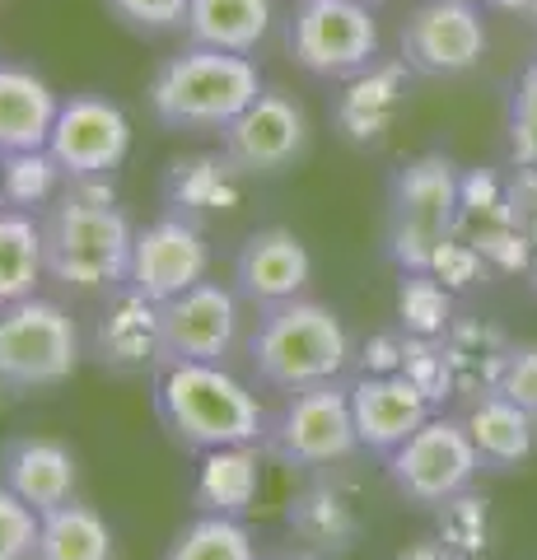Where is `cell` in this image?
<instances>
[{
  "label": "cell",
  "mask_w": 537,
  "mask_h": 560,
  "mask_svg": "<svg viewBox=\"0 0 537 560\" xmlns=\"http://www.w3.org/2000/svg\"><path fill=\"white\" fill-rule=\"evenodd\" d=\"M528 285H533V294H537V257H533V267H528Z\"/></svg>",
  "instance_id": "cell-44"
},
{
  "label": "cell",
  "mask_w": 537,
  "mask_h": 560,
  "mask_svg": "<svg viewBox=\"0 0 537 560\" xmlns=\"http://www.w3.org/2000/svg\"><path fill=\"white\" fill-rule=\"evenodd\" d=\"M57 183H61V168L47 150L0 154V191H5V206H14V210L47 206L57 197Z\"/></svg>",
  "instance_id": "cell-30"
},
{
  "label": "cell",
  "mask_w": 537,
  "mask_h": 560,
  "mask_svg": "<svg viewBox=\"0 0 537 560\" xmlns=\"http://www.w3.org/2000/svg\"><path fill=\"white\" fill-rule=\"evenodd\" d=\"M314 280V257H308L304 238L285 230V224H267L253 230L234 253V294L253 308H276L300 300Z\"/></svg>",
  "instance_id": "cell-15"
},
{
  "label": "cell",
  "mask_w": 537,
  "mask_h": 560,
  "mask_svg": "<svg viewBox=\"0 0 537 560\" xmlns=\"http://www.w3.org/2000/svg\"><path fill=\"white\" fill-rule=\"evenodd\" d=\"M57 113L61 98L38 70L0 61V154L47 150Z\"/></svg>",
  "instance_id": "cell-18"
},
{
  "label": "cell",
  "mask_w": 537,
  "mask_h": 560,
  "mask_svg": "<svg viewBox=\"0 0 537 560\" xmlns=\"http://www.w3.org/2000/svg\"><path fill=\"white\" fill-rule=\"evenodd\" d=\"M463 425L481 453V467L510 471L518 463H528V453L537 448V416H528L505 393H477Z\"/></svg>",
  "instance_id": "cell-20"
},
{
  "label": "cell",
  "mask_w": 537,
  "mask_h": 560,
  "mask_svg": "<svg viewBox=\"0 0 537 560\" xmlns=\"http://www.w3.org/2000/svg\"><path fill=\"white\" fill-rule=\"evenodd\" d=\"M524 230H528V243H533V248H537V215H533V220L524 224Z\"/></svg>",
  "instance_id": "cell-43"
},
{
  "label": "cell",
  "mask_w": 537,
  "mask_h": 560,
  "mask_svg": "<svg viewBox=\"0 0 537 560\" xmlns=\"http://www.w3.org/2000/svg\"><path fill=\"white\" fill-rule=\"evenodd\" d=\"M150 113L168 131L220 136L230 121L262 94V70L253 57L187 43L160 61L150 75Z\"/></svg>",
  "instance_id": "cell-3"
},
{
  "label": "cell",
  "mask_w": 537,
  "mask_h": 560,
  "mask_svg": "<svg viewBox=\"0 0 537 560\" xmlns=\"http://www.w3.org/2000/svg\"><path fill=\"white\" fill-rule=\"evenodd\" d=\"M388 481L397 486V495L421 510H440L444 500L463 495L472 477L481 471V453L472 444L463 420L448 416H430L411 440L388 453Z\"/></svg>",
  "instance_id": "cell-9"
},
{
  "label": "cell",
  "mask_w": 537,
  "mask_h": 560,
  "mask_svg": "<svg viewBox=\"0 0 537 560\" xmlns=\"http://www.w3.org/2000/svg\"><path fill=\"white\" fill-rule=\"evenodd\" d=\"M271 560H327V556H271Z\"/></svg>",
  "instance_id": "cell-45"
},
{
  "label": "cell",
  "mask_w": 537,
  "mask_h": 560,
  "mask_svg": "<svg viewBox=\"0 0 537 560\" xmlns=\"http://www.w3.org/2000/svg\"><path fill=\"white\" fill-rule=\"evenodd\" d=\"M43 276H47L43 224L33 220V210L0 206V308L38 294Z\"/></svg>",
  "instance_id": "cell-25"
},
{
  "label": "cell",
  "mask_w": 537,
  "mask_h": 560,
  "mask_svg": "<svg viewBox=\"0 0 537 560\" xmlns=\"http://www.w3.org/2000/svg\"><path fill=\"white\" fill-rule=\"evenodd\" d=\"M495 10H510V14H528V20H537V0H491Z\"/></svg>",
  "instance_id": "cell-42"
},
{
  "label": "cell",
  "mask_w": 537,
  "mask_h": 560,
  "mask_svg": "<svg viewBox=\"0 0 537 560\" xmlns=\"http://www.w3.org/2000/svg\"><path fill=\"white\" fill-rule=\"evenodd\" d=\"M487 43V14L477 0H421L402 24V61L430 80H454L477 70Z\"/></svg>",
  "instance_id": "cell-11"
},
{
  "label": "cell",
  "mask_w": 537,
  "mask_h": 560,
  "mask_svg": "<svg viewBox=\"0 0 537 560\" xmlns=\"http://www.w3.org/2000/svg\"><path fill=\"white\" fill-rule=\"evenodd\" d=\"M444 350H448V360H454L458 393L477 397V393L500 388V374H505V364H510L514 341L491 323H454L444 331Z\"/></svg>",
  "instance_id": "cell-27"
},
{
  "label": "cell",
  "mask_w": 537,
  "mask_h": 560,
  "mask_svg": "<svg viewBox=\"0 0 537 560\" xmlns=\"http://www.w3.org/2000/svg\"><path fill=\"white\" fill-rule=\"evenodd\" d=\"M271 28V0H192L187 5L183 38L215 51L253 57Z\"/></svg>",
  "instance_id": "cell-22"
},
{
  "label": "cell",
  "mask_w": 537,
  "mask_h": 560,
  "mask_svg": "<svg viewBox=\"0 0 537 560\" xmlns=\"http://www.w3.org/2000/svg\"><path fill=\"white\" fill-rule=\"evenodd\" d=\"M187 5L192 0H108L113 20L131 28L136 38H164V33H183Z\"/></svg>",
  "instance_id": "cell-35"
},
{
  "label": "cell",
  "mask_w": 537,
  "mask_h": 560,
  "mask_svg": "<svg viewBox=\"0 0 537 560\" xmlns=\"http://www.w3.org/2000/svg\"><path fill=\"white\" fill-rule=\"evenodd\" d=\"M505 131H510V160L537 168V61L518 70V80L510 90Z\"/></svg>",
  "instance_id": "cell-34"
},
{
  "label": "cell",
  "mask_w": 537,
  "mask_h": 560,
  "mask_svg": "<svg viewBox=\"0 0 537 560\" xmlns=\"http://www.w3.org/2000/svg\"><path fill=\"white\" fill-rule=\"evenodd\" d=\"M505 197H510V210L518 224H528L537 215V168L528 164H514V178L505 183Z\"/></svg>",
  "instance_id": "cell-40"
},
{
  "label": "cell",
  "mask_w": 537,
  "mask_h": 560,
  "mask_svg": "<svg viewBox=\"0 0 537 560\" xmlns=\"http://www.w3.org/2000/svg\"><path fill=\"white\" fill-rule=\"evenodd\" d=\"M262 444H230V448H211L197 463V481H192V504L197 514H230L244 518L257 495H262Z\"/></svg>",
  "instance_id": "cell-19"
},
{
  "label": "cell",
  "mask_w": 537,
  "mask_h": 560,
  "mask_svg": "<svg viewBox=\"0 0 537 560\" xmlns=\"http://www.w3.org/2000/svg\"><path fill=\"white\" fill-rule=\"evenodd\" d=\"M308 150V117L281 90H262L230 127L220 131V154L234 164V173L248 178H271L300 164Z\"/></svg>",
  "instance_id": "cell-13"
},
{
  "label": "cell",
  "mask_w": 537,
  "mask_h": 560,
  "mask_svg": "<svg viewBox=\"0 0 537 560\" xmlns=\"http://www.w3.org/2000/svg\"><path fill=\"white\" fill-rule=\"evenodd\" d=\"M495 393H505L528 416H537V346H514L510 350V364H505V374H500Z\"/></svg>",
  "instance_id": "cell-38"
},
{
  "label": "cell",
  "mask_w": 537,
  "mask_h": 560,
  "mask_svg": "<svg viewBox=\"0 0 537 560\" xmlns=\"http://www.w3.org/2000/svg\"><path fill=\"white\" fill-rule=\"evenodd\" d=\"M43 514L24 504L10 486H0V560H33Z\"/></svg>",
  "instance_id": "cell-36"
},
{
  "label": "cell",
  "mask_w": 537,
  "mask_h": 560,
  "mask_svg": "<svg viewBox=\"0 0 537 560\" xmlns=\"http://www.w3.org/2000/svg\"><path fill=\"white\" fill-rule=\"evenodd\" d=\"M285 47L318 80H355L378 61V20L365 0H294Z\"/></svg>",
  "instance_id": "cell-8"
},
{
  "label": "cell",
  "mask_w": 537,
  "mask_h": 560,
  "mask_svg": "<svg viewBox=\"0 0 537 560\" xmlns=\"http://www.w3.org/2000/svg\"><path fill=\"white\" fill-rule=\"evenodd\" d=\"M0 206H5V191H0Z\"/></svg>",
  "instance_id": "cell-47"
},
{
  "label": "cell",
  "mask_w": 537,
  "mask_h": 560,
  "mask_svg": "<svg viewBox=\"0 0 537 560\" xmlns=\"http://www.w3.org/2000/svg\"><path fill=\"white\" fill-rule=\"evenodd\" d=\"M360 448L355 411H351V383H314V388L285 393L281 411H271L262 453L281 467L323 471L346 463Z\"/></svg>",
  "instance_id": "cell-7"
},
{
  "label": "cell",
  "mask_w": 537,
  "mask_h": 560,
  "mask_svg": "<svg viewBox=\"0 0 537 560\" xmlns=\"http://www.w3.org/2000/svg\"><path fill=\"white\" fill-rule=\"evenodd\" d=\"M397 374H407L435 407L458 393V374H454V360H448V350H444V337H407L402 370Z\"/></svg>",
  "instance_id": "cell-32"
},
{
  "label": "cell",
  "mask_w": 537,
  "mask_h": 560,
  "mask_svg": "<svg viewBox=\"0 0 537 560\" xmlns=\"http://www.w3.org/2000/svg\"><path fill=\"white\" fill-rule=\"evenodd\" d=\"M75 453L43 440V434H14V440L0 444V486H10L24 504H33L38 514L57 510V504L75 500Z\"/></svg>",
  "instance_id": "cell-17"
},
{
  "label": "cell",
  "mask_w": 537,
  "mask_h": 560,
  "mask_svg": "<svg viewBox=\"0 0 537 560\" xmlns=\"http://www.w3.org/2000/svg\"><path fill=\"white\" fill-rule=\"evenodd\" d=\"M351 411H355L360 448L388 458L425 425L435 401L416 388L407 374H360L351 383Z\"/></svg>",
  "instance_id": "cell-16"
},
{
  "label": "cell",
  "mask_w": 537,
  "mask_h": 560,
  "mask_svg": "<svg viewBox=\"0 0 537 560\" xmlns=\"http://www.w3.org/2000/svg\"><path fill=\"white\" fill-rule=\"evenodd\" d=\"M33 560H113V528L94 504L66 500L43 514Z\"/></svg>",
  "instance_id": "cell-26"
},
{
  "label": "cell",
  "mask_w": 537,
  "mask_h": 560,
  "mask_svg": "<svg viewBox=\"0 0 537 560\" xmlns=\"http://www.w3.org/2000/svg\"><path fill=\"white\" fill-rule=\"evenodd\" d=\"M154 416L173 444L211 453L230 444H262L271 411L248 383H238L224 364H173L154 370Z\"/></svg>",
  "instance_id": "cell-2"
},
{
  "label": "cell",
  "mask_w": 537,
  "mask_h": 560,
  "mask_svg": "<svg viewBox=\"0 0 537 560\" xmlns=\"http://www.w3.org/2000/svg\"><path fill=\"white\" fill-rule=\"evenodd\" d=\"M365 5H384V0H365Z\"/></svg>",
  "instance_id": "cell-46"
},
{
  "label": "cell",
  "mask_w": 537,
  "mask_h": 560,
  "mask_svg": "<svg viewBox=\"0 0 537 560\" xmlns=\"http://www.w3.org/2000/svg\"><path fill=\"white\" fill-rule=\"evenodd\" d=\"M43 257L47 276L66 290L98 294V290H122L131 271L136 230L113 201L108 178L71 183L66 191L47 201L43 210Z\"/></svg>",
  "instance_id": "cell-1"
},
{
  "label": "cell",
  "mask_w": 537,
  "mask_h": 560,
  "mask_svg": "<svg viewBox=\"0 0 537 560\" xmlns=\"http://www.w3.org/2000/svg\"><path fill=\"white\" fill-rule=\"evenodd\" d=\"M397 323L407 337H444L454 327V290L430 271H402L397 280Z\"/></svg>",
  "instance_id": "cell-29"
},
{
  "label": "cell",
  "mask_w": 537,
  "mask_h": 560,
  "mask_svg": "<svg viewBox=\"0 0 537 560\" xmlns=\"http://www.w3.org/2000/svg\"><path fill=\"white\" fill-rule=\"evenodd\" d=\"M238 341V294L220 280L183 290L178 300L160 304L154 323V370L173 364H224Z\"/></svg>",
  "instance_id": "cell-10"
},
{
  "label": "cell",
  "mask_w": 537,
  "mask_h": 560,
  "mask_svg": "<svg viewBox=\"0 0 537 560\" xmlns=\"http://www.w3.org/2000/svg\"><path fill=\"white\" fill-rule=\"evenodd\" d=\"M430 276L440 280V285H448V290H472L481 276H487V257L477 253V243H467L463 234H454L444 243V248L430 257Z\"/></svg>",
  "instance_id": "cell-37"
},
{
  "label": "cell",
  "mask_w": 537,
  "mask_h": 560,
  "mask_svg": "<svg viewBox=\"0 0 537 560\" xmlns=\"http://www.w3.org/2000/svg\"><path fill=\"white\" fill-rule=\"evenodd\" d=\"M393 560H463V556H454V551H448L444 541L435 537V541H411V547H402Z\"/></svg>",
  "instance_id": "cell-41"
},
{
  "label": "cell",
  "mask_w": 537,
  "mask_h": 560,
  "mask_svg": "<svg viewBox=\"0 0 537 560\" xmlns=\"http://www.w3.org/2000/svg\"><path fill=\"white\" fill-rule=\"evenodd\" d=\"M211 267V248L197 230V220L187 215H164L136 230V248H131V271H127V290H136L150 304H168L183 290H192L206 280Z\"/></svg>",
  "instance_id": "cell-14"
},
{
  "label": "cell",
  "mask_w": 537,
  "mask_h": 560,
  "mask_svg": "<svg viewBox=\"0 0 537 560\" xmlns=\"http://www.w3.org/2000/svg\"><path fill=\"white\" fill-rule=\"evenodd\" d=\"M248 360L262 388L300 393L341 378V370L351 364V331L327 304L300 294L290 304L262 308L248 341Z\"/></svg>",
  "instance_id": "cell-4"
},
{
  "label": "cell",
  "mask_w": 537,
  "mask_h": 560,
  "mask_svg": "<svg viewBox=\"0 0 537 560\" xmlns=\"http://www.w3.org/2000/svg\"><path fill=\"white\" fill-rule=\"evenodd\" d=\"M402 80H407V61H397V66H370L365 75H355L351 94H346L341 108H337V121H341L346 140H355V145H370V140H378V136L393 127L397 103H402V94H407Z\"/></svg>",
  "instance_id": "cell-23"
},
{
  "label": "cell",
  "mask_w": 537,
  "mask_h": 560,
  "mask_svg": "<svg viewBox=\"0 0 537 560\" xmlns=\"http://www.w3.org/2000/svg\"><path fill=\"white\" fill-rule=\"evenodd\" d=\"M154 323H160V304L141 300L127 285L113 290V304L94 331V355L117 374L154 370Z\"/></svg>",
  "instance_id": "cell-21"
},
{
  "label": "cell",
  "mask_w": 537,
  "mask_h": 560,
  "mask_svg": "<svg viewBox=\"0 0 537 560\" xmlns=\"http://www.w3.org/2000/svg\"><path fill=\"white\" fill-rule=\"evenodd\" d=\"M402 350H407V331H374L360 364H365V374H397L402 370Z\"/></svg>",
  "instance_id": "cell-39"
},
{
  "label": "cell",
  "mask_w": 537,
  "mask_h": 560,
  "mask_svg": "<svg viewBox=\"0 0 537 560\" xmlns=\"http://www.w3.org/2000/svg\"><path fill=\"white\" fill-rule=\"evenodd\" d=\"M440 541L463 560L487 556L491 551V500L472 495V490L444 500L440 504Z\"/></svg>",
  "instance_id": "cell-31"
},
{
  "label": "cell",
  "mask_w": 537,
  "mask_h": 560,
  "mask_svg": "<svg viewBox=\"0 0 537 560\" xmlns=\"http://www.w3.org/2000/svg\"><path fill=\"white\" fill-rule=\"evenodd\" d=\"M164 560H257V547H253V533L244 528V518L197 514L168 541Z\"/></svg>",
  "instance_id": "cell-28"
},
{
  "label": "cell",
  "mask_w": 537,
  "mask_h": 560,
  "mask_svg": "<svg viewBox=\"0 0 537 560\" xmlns=\"http://www.w3.org/2000/svg\"><path fill=\"white\" fill-rule=\"evenodd\" d=\"M285 523L323 556H346L360 541V514L346 504L337 486H323V481L304 486L300 495L290 500Z\"/></svg>",
  "instance_id": "cell-24"
},
{
  "label": "cell",
  "mask_w": 537,
  "mask_h": 560,
  "mask_svg": "<svg viewBox=\"0 0 537 560\" xmlns=\"http://www.w3.org/2000/svg\"><path fill=\"white\" fill-rule=\"evenodd\" d=\"M230 178H234V164L224 160H192V164H178L173 168V187H168V201L178 206V215H183V206L187 210H197V206H220V201H230L234 191H230Z\"/></svg>",
  "instance_id": "cell-33"
},
{
  "label": "cell",
  "mask_w": 537,
  "mask_h": 560,
  "mask_svg": "<svg viewBox=\"0 0 537 560\" xmlns=\"http://www.w3.org/2000/svg\"><path fill=\"white\" fill-rule=\"evenodd\" d=\"M127 150H131V121L113 98H103V94L61 98L47 154L57 160L66 183L108 178L113 168H122Z\"/></svg>",
  "instance_id": "cell-12"
},
{
  "label": "cell",
  "mask_w": 537,
  "mask_h": 560,
  "mask_svg": "<svg viewBox=\"0 0 537 560\" xmlns=\"http://www.w3.org/2000/svg\"><path fill=\"white\" fill-rule=\"evenodd\" d=\"M463 215V173L448 154H416L388 183L384 253L397 271H430Z\"/></svg>",
  "instance_id": "cell-5"
},
{
  "label": "cell",
  "mask_w": 537,
  "mask_h": 560,
  "mask_svg": "<svg viewBox=\"0 0 537 560\" xmlns=\"http://www.w3.org/2000/svg\"><path fill=\"white\" fill-rule=\"evenodd\" d=\"M80 364V327L61 304L28 294L0 308V393L28 397L57 388Z\"/></svg>",
  "instance_id": "cell-6"
}]
</instances>
